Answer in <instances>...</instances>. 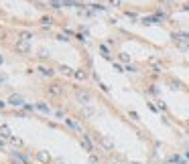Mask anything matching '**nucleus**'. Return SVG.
Segmentation results:
<instances>
[{
	"instance_id": "nucleus-1",
	"label": "nucleus",
	"mask_w": 189,
	"mask_h": 164,
	"mask_svg": "<svg viewBox=\"0 0 189 164\" xmlns=\"http://www.w3.org/2000/svg\"><path fill=\"white\" fill-rule=\"evenodd\" d=\"M75 95H77V99H79L84 105H90V103H92V95H90L88 91H84V89H75Z\"/></svg>"
},
{
	"instance_id": "nucleus-2",
	"label": "nucleus",
	"mask_w": 189,
	"mask_h": 164,
	"mask_svg": "<svg viewBox=\"0 0 189 164\" xmlns=\"http://www.w3.org/2000/svg\"><path fill=\"white\" fill-rule=\"evenodd\" d=\"M82 146H84V150L86 152H94V144H92V138L86 134V136H82Z\"/></svg>"
},
{
	"instance_id": "nucleus-3",
	"label": "nucleus",
	"mask_w": 189,
	"mask_h": 164,
	"mask_svg": "<svg viewBox=\"0 0 189 164\" xmlns=\"http://www.w3.org/2000/svg\"><path fill=\"white\" fill-rule=\"evenodd\" d=\"M47 93H49V95H55V97H59V95L63 93V89H61V85L53 83V85H49V87H47Z\"/></svg>"
},
{
	"instance_id": "nucleus-4",
	"label": "nucleus",
	"mask_w": 189,
	"mask_h": 164,
	"mask_svg": "<svg viewBox=\"0 0 189 164\" xmlns=\"http://www.w3.org/2000/svg\"><path fill=\"white\" fill-rule=\"evenodd\" d=\"M37 160L43 164H49L51 162V154L49 152H45V150H41V152H37Z\"/></svg>"
},
{
	"instance_id": "nucleus-5",
	"label": "nucleus",
	"mask_w": 189,
	"mask_h": 164,
	"mask_svg": "<svg viewBox=\"0 0 189 164\" xmlns=\"http://www.w3.org/2000/svg\"><path fill=\"white\" fill-rule=\"evenodd\" d=\"M16 51H18V53H29V51H31L29 41H18L16 43Z\"/></svg>"
},
{
	"instance_id": "nucleus-6",
	"label": "nucleus",
	"mask_w": 189,
	"mask_h": 164,
	"mask_svg": "<svg viewBox=\"0 0 189 164\" xmlns=\"http://www.w3.org/2000/svg\"><path fill=\"white\" fill-rule=\"evenodd\" d=\"M73 77H75V79H79V81H84V79H88V71H84V69H77V71L73 73Z\"/></svg>"
},
{
	"instance_id": "nucleus-7",
	"label": "nucleus",
	"mask_w": 189,
	"mask_h": 164,
	"mask_svg": "<svg viewBox=\"0 0 189 164\" xmlns=\"http://www.w3.org/2000/svg\"><path fill=\"white\" fill-rule=\"evenodd\" d=\"M16 35L20 37V41H31V39H33V35H31L29 31H18Z\"/></svg>"
},
{
	"instance_id": "nucleus-8",
	"label": "nucleus",
	"mask_w": 189,
	"mask_h": 164,
	"mask_svg": "<svg viewBox=\"0 0 189 164\" xmlns=\"http://www.w3.org/2000/svg\"><path fill=\"white\" fill-rule=\"evenodd\" d=\"M59 71L63 73V75H73L75 71L71 69V67H67V65H59Z\"/></svg>"
},
{
	"instance_id": "nucleus-9",
	"label": "nucleus",
	"mask_w": 189,
	"mask_h": 164,
	"mask_svg": "<svg viewBox=\"0 0 189 164\" xmlns=\"http://www.w3.org/2000/svg\"><path fill=\"white\" fill-rule=\"evenodd\" d=\"M10 103H12L14 107H18V105H22V99H20L18 95H12V97H10Z\"/></svg>"
},
{
	"instance_id": "nucleus-10",
	"label": "nucleus",
	"mask_w": 189,
	"mask_h": 164,
	"mask_svg": "<svg viewBox=\"0 0 189 164\" xmlns=\"http://www.w3.org/2000/svg\"><path fill=\"white\" fill-rule=\"evenodd\" d=\"M0 134H2L4 138H10V128H8V126H0Z\"/></svg>"
},
{
	"instance_id": "nucleus-11",
	"label": "nucleus",
	"mask_w": 189,
	"mask_h": 164,
	"mask_svg": "<svg viewBox=\"0 0 189 164\" xmlns=\"http://www.w3.org/2000/svg\"><path fill=\"white\" fill-rule=\"evenodd\" d=\"M100 142H102V146H104L106 150H112V142H110L108 138H100Z\"/></svg>"
},
{
	"instance_id": "nucleus-12",
	"label": "nucleus",
	"mask_w": 189,
	"mask_h": 164,
	"mask_svg": "<svg viewBox=\"0 0 189 164\" xmlns=\"http://www.w3.org/2000/svg\"><path fill=\"white\" fill-rule=\"evenodd\" d=\"M49 6L51 8H61L63 6V0H49Z\"/></svg>"
},
{
	"instance_id": "nucleus-13",
	"label": "nucleus",
	"mask_w": 189,
	"mask_h": 164,
	"mask_svg": "<svg viewBox=\"0 0 189 164\" xmlns=\"http://www.w3.org/2000/svg\"><path fill=\"white\" fill-rule=\"evenodd\" d=\"M39 71H41V73H43V75H45V77H51V75H53V73H55V71H53V69H47V67H41V69H39Z\"/></svg>"
},
{
	"instance_id": "nucleus-14",
	"label": "nucleus",
	"mask_w": 189,
	"mask_h": 164,
	"mask_svg": "<svg viewBox=\"0 0 189 164\" xmlns=\"http://www.w3.org/2000/svg\"><path fill=\"white\" fill-rule=\"evenodd\" d=\"M118 59H120L122 63H128V61H130V55H128V53H120V55H118Z\"/></svg>"
},
{
	"instance_id": "nucleus-15",
	"label": "nucleus",
	"mask_w": 189,
	"mask_h": 164,
	"mask_svg": "<svg viewBox=\"0 0 189 164\" xmlns=\"http://www.w3.org/2000/svg\"><path fill=\"white\" fill-rule=\"evenodd\" d=\"M37 107H39L41 112H45V114H51V110H49V105H45L43 101H39V105H37Z\"/></svg>"
},
{
	"instance_id": "nucleus-16",
	"label": "nucleus",
	"mask_w": 189,
	"mask_h": 164,
	"mask_svg": "<svg viewBox=\"0 0 189 164\" xmlns=\"http://www.w3.org/2000/svg\"><path fill=\"white\" fill-rule=\"evenodd\" d=\"M65 124H69V126H71L73 130H79V126H77V124L73 122V120H69V118H65Z\"/></svg>"
},
{
	"instance_id": "nucleus-17",
	"label": "nucleus",
	"mask_w": 189,
	"mask_h": 164,
	"mask_svg": "<svg viewBox=\"0 0 189 164\" xmlns=\"http://www.w3.org/2000/svg\"><path fill=\"white\" fill-rule=\"evenodd\" d=\"M114 69H116L118 73H122V71H124V69H122V65H118V63H114Z\"/></svg>"
},
{
	"instance_id": "nucleus-18",
	"label": "nucleus",
	"mask_w": 189,
	"mask_h": 164,
	"mask_svg": "<svg viewBox=\"0 0 189 164\" xmlns=\"http://www.w3.org/2000/svg\"><path fill=\"white\" fill-rule=\"evenodd\" d=\"M110 2H112L114 6H120V2H122V0H110Z\"/></svg>"
},
{
	"instance_id": "nucleus-19",
	"label": "nucleus",
	"mask_w": 189,
	"mask_h": 164,
	"mask_svg": "<svg viewBox=\"0 0 189 164\" xmlns=\"http://www.w3.org/2000/svg\"><path fill=\"white\" fill-rule=\"evenodd\" d=\"M2 146H4V142H2V140H0V148H2Z\"/></svg>"
},
{
	"instance_id": "nucleus-20",
	"label": "nucleus",
	"mask_w": 189,
	"mask_h": 164,
	"mask_svg": "<svg viewBox=\"0 0 189 164\" xmlns=\"http://www.w3.org/2000/svg\"><path fill=\"white\" fill-rule=\"evenodd\" d=\"M2 61H4V59H2V55H0V65H2Z\"/></svg>"
},
{
	"instance_id": "nucleus-21",
	"label": "nucleus",
	"mask_w": 189,
	"mask_h": 164,
	"mask_svg": "<svg viewBox=\"0 0 189 164\" xmlns=\"http://www.w3.org/2000/svg\"><path fill=\"white\" fill-rule=\"evenodd\" d=\"M132 164H141V162H132Z\"/></svg>"
}]
</instances>
